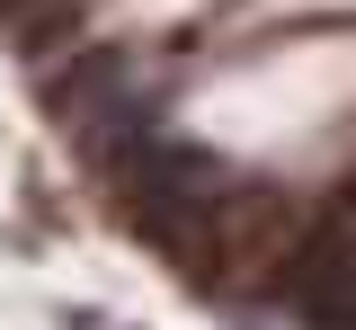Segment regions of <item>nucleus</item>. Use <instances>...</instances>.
<instances>
[{
  "instance_id": "nucleus-1",
  "label": "nucleus",
  "mask_w": 356,
  "mask_h": 330,
  "mask_svg": "<svg viewBox=\"0 0 356 330\" xmlns=\"http://www.w3.org/2000/svg\"><path fill=\"white\" fill-rule=\"evenodd\" d=\"M339 205H348V214H356V170H348V188H339Z\"/></svg>"
}]
</instances>
